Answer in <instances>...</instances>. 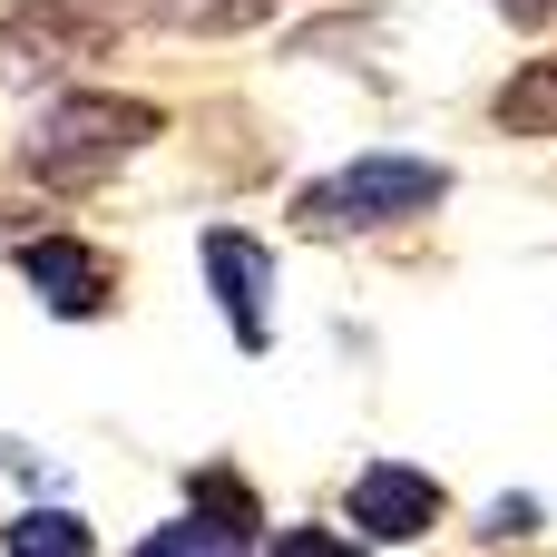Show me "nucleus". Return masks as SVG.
<instances>
[{
  "mask_svg": "<svg viewBox=\"0 0 557 557\" xmlns=\"http://www.w3.org/2000/svg\"><path fill=\"white\" fill-rule=\"evenodd\" d=\"M450 206V166L441 157H401V147H372L333 176H304L294 186V235L313 245H352V235H382V225H411Z\"/></svg>",
  "mask_w": 557,
  "mask_h": 557,
  "instance_id": "1",
  "label": "nucleus"
},
{
  "mask_svg": "<svg viewBox=\"0 0 557 557\" xmlns=\"http://www.w3.org/2000/svg\"><path fill=\"white\" fill-rule=\"evenodd\" d=\"M157 137H166V108L117 98V88H69L39 108V127H20V166L39 186H98L108 166H127Z\"/></svg>",
  "mask_w": 557,
  "mask_h": 557,
  "instance_id": "2",
  "label": "nucleus"
},
{
  "mask_svg": "<svg viewBox=\"0 0 557 557\" xmlns=\"http://www.w3.org/2000/svg\"><path fill=\"white\" fill-rule=\"evenodd\" d=\"M127 29H157L147 0H10L0 10V78H49L78 49H108Z\"/></svg>",
  "mask_w": 557,
  "mask_h": 557,
  "instance_id": "3",
  "label": "nucleus"
},
{
  "mask_svg": "<svg viewBox=\"0 0 557 557\" xmlns=\"http://www.w3.org/2000/svg\"><path fill=\"white\" fill-rule=\"evenodd\" d=\"M343 519H352V539H372V548H411V539H431V529L450 519V490H441L431 470H411V460H372V470H352Z\"/></svg>",
  "mask_w": 557,
  "mask_h": 557,
  "instance_id": "4",
  "label": "nucleus"
},
{
  "mask_svg": "<svg viewBox=\"0 0 557 557\" xmlns=\"http://www.w3.org/2000/svg\"><path fill=\"white\" fill-rule=\"evenodd\" d=\"M206 284H215V313L245 352H274V245L245 235V225H206Z\"/></svg>",
  "mask_w": 557,
  "mask_h": 557,
  "instance_id": "5",
  "label": "nucleus"
},
{
  "mask_svg": "<svg viewBox=\"0 0 557 557\" xmlns=\"http://www.w3.org/2000/svg\"><path fill=\"white\" fill-rule=\"evenodd\" d=\"M20 284L59 313V323H98L108 304H117V264L88 245V235H20Z\"/></svg>",
  "mask_w": 557,
  "mask_h": 557,
  "instance_id": "6",
  "label": "nucleus"
},
{
  "mask_svg": "<svg viewBox=\"0 0 557 557\" xmlns=\"http://www.w3.org/2000/svg\"><path fill=\"white\" fill-rule=\"evenodd\" d=\"M490 127H499V137H557V49L519 59V69L499 78V98H490Z\"/></svg>",
  "mask_w": 557,
  "mask_h": 557,
  "instance_id": "7",
  "label": "nucleus"
},
{
  "mask_svg": "<svg viewBox=\"0 0 557 557\" xmlns=\"http://www.w3.org/2000/svg\"><path fill=\"white\" fill-rule=\"evenodd\" d=\"M0 557H98V529L78 509H10Z\"/></svg>",
  "mask_w": 557,
  "mask_h": 557,
  "instance_id": "8",
  "label": "nucleus"
},
{
  "mask_svg": "<svg viewBox=\"0 0 557 557\" xmlns=\"http://www.w3.org/2000/svg\"><path fill=\"white\" fill-rule=\"evenodd\" d=\"M127 557H255L245 529H225V519H206V509H176L157 539H137Z\"/></svg>",
  "mask_w": 557,
  "mask_h": 557,
  "instance_id": "9",
  "label": "nucleus"
},
{
  "mask_svg": "<svg viewBox=\"0 0 557 557\" xmlns=\"http://www.w3.org/2000/svg\"><path fill=\"white\" fill-rule=\"evenodd\" d=\"M186 509H206V519H225V529H245V539H255V519H264V499H255V480H235L225 460H206V470H186Z\"/></svg>",
  "mask_w": 557,
  "mask_h": 557,
  "instance_id": "10",
  "label": "nucleus"
},
{
  "mask_svg": "<svg viewBox=\"0 0 557 557\" xmlns=\"http://www.w3.org/2000/svg\"><path fill=\"white\" fill-rule=\"evenodd\" d=\"M264 557H372V539H352V529H323V519H304V529H274V548Z\"/></svg>",
  "mask_w": 557,
  "mask_h": 557,
  "instance_id": "11",
  "label": "nucleus"
},
{
  "mask_svg": "<svg viewBox=\"0 0 557 557\" xmlns=\"http://www.w3.org/2000/svg\"><path fill=\"white\" fill-rule=\"evenodd\" d=\"M529 529H539V499H499L490 509V539H529Z\"/></svg>",
  "mask_w": 557,
  "mask_h": 557,
  "instance_id": "12",
  "label": "nucleus"
},
{
  "mask_svg": "<svg viewBox=\"0 0 557 557\" xmlns=\"http://www.w3.org/2000/svg\"><path fill=\"white\" fill-rule=\"evenodd\" d=\"M509 29H557V0H499Z\"/></svg>",
  "mask_w": 557,
  "mask_h": 557,
  "instance_id": "13",
  "label": "nucleus"
}]
</instances>
